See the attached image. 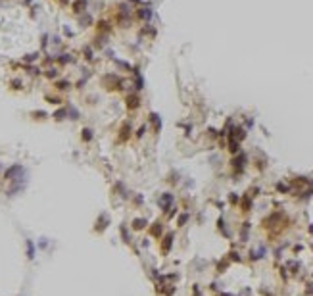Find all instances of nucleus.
Listing matches in <instances>:
<instances>
[{
	"label": "nucleus",
	"mask_w": 313,
	"mask_h": 296,
	"mask_svg": "<svg viewBox=\"0 0 313 296\" xmlns=\"http://www.w3.org/2000/svg\"><path fill=\"white\" fill-rule=\"evenodd\" d=\"M85 6H87V0H75L73 2V12L75 14H81L85 10Z\"/></svg>",
	"instance_id": "1"
},
{
	"label": "nucleus",
	"mask_w": 313,
	"mask_h": 296,
	"mask_svg": "<svg viewBox=\"0 0 313 296\" xmlns=\"http://www.w3.org/2000/svg\"><path fill=\"white\" fill-rule=\"evenodd\" d=\"M144 225H146V219H134V221H133V227H134V229H142Z\"/></svg>",
	"instance_id": "5"
},
{
	"label": "nucleus",
	"mask_w": 313,
	"mask_h": 296,
	"mask_svg": "<svg viewBox=\"0 0 313 296\" xmlns=\"http://www.w3.org/2000/svg\"><path fill=\"white\" fill-rule=\"evenodd\" d=\"M33 116H35V117H39V119H42V117H44V116H46V114H44V112H35V114H33Z\"/></svg>",
	"instance_id": "12"
},
{
	"label": "nucleus",
	"mask_w": 313,
	"mask_h": 296,
	"mask_svg": "<svg viewBox=\"0 0 313 296\" xmlns=\"http://www.w3.org/2000/svg\"><path fill=\"white\" fill-rule=\"evenodd\" d=\"M186 219H188V215H186V213H184V215H181V217H179V225H183Z\"/></svg>",
	"instance_id": "13"
},
{
	"label": "nucleus",
	"mask_w": 313,
	"mask_h": 296,
	"mask_svg": "<svg viewBox=\"0 0 313 296\" xmlns=\"http://www.w3.org/2000/svg\"><path fill=\"white\" fill-rule=\"evenodd\" d=\"M65 116H67V110H65V108H62V110H58V112L54 114V117H56L58 121H60V119H64Z\"/></svg>",
	"instance_id": "4"
},
{
	"label": "nucleus",
	"mask_w": 313,
	"mask_h": 296,
	"mask_svg": "<svg viewBox=\"0 0 313 296\" xmlns=\"http://www.w3.org/2000/svg\"><path fill=\"white\" fill-rule=\"evenodd\" d=\"M12 87H14V88H21V81H19V79H14V81H12Z\"/></svg>",
	"instance_id": "11"
},
{
	"label": "nucleus",
	"mask_w": 313,
	"mask_h": 296,
	"mask_svg": "<svg viewBox=\"0 0 313 296\" xmlns=\"http://www.w3.org/2000/svg\"><path fill=\"white\" fill-rule=\"evenodd\" d=\"M46 77H50V79L52 77H58V71H56V69H48V71H46Z\"/></svg>",
	"instance_id": "9"
},
{
	"label": "nucleus",
	"mask_w": 313,
	"mask_h": 296,
	"mask_svg": "<svg viewBox=\"0 0 313 296\" xmlns=\"http://www.w3.org/2000/svg\"><path fill=\"white\" fill-rule=\"evenodd\" d=\"M62 2H64V4H65V2H67V0H62Z\"/></svg>",
	"instance_id": "14"
},
{
	"label": "nucleus",
	"mask_w": 313,
	"mask_h": 296,
	"mask_svg": "<svg viewBox=\"0 0 313 296\" xmlns=\"http://www.w3.org/2000/svg\"><path fill=\"white\" fill-rule=\"evenodd\" d=\"M171 202H173L171 194H163V196H161V200H160V204H161V208H163V210H165V208H169V206H171Z\"/></svg>",
	"instance_id": "2"
},
{
	"label": "nucleus",
	"mask_w": 313,
	"mask_h": 296,
	"mask_svg": "<svg viewBox=\"0 0 313 296\" xmlns=\"http://www.w3.org/2000/svg\"><path fill=\"white\" fill-rule=\"evenodd\" d=\"M56 88L65 90V88H69V83H67V81H58V83H56Z\"/></svg>",
	"instance_id": "6"
},
{
	"label": "nucleus",
	"mask_w": 313,
	"mask_h": 296,
	"mask_svg": "<svg viewBox=\"0 0 313 296\" xmlns=\"http://www.w3.org/2000/svg\"><path fill=\"white\" fill-rule=\"evenodd\" d=\"M98 29H100V31H108V23L106 21H100V23H98Z\"/></svg>",
	"instance_id": "10"
},
{
	"label": "nucleus",
	"mask_w": 313,
	"mask_h": 296,
	"mask_svg": "<svg viewBox=\"0 0 313 296\" xmlns=\"http://www.w3.org/2000/svg\"><path fill=\"white\" fill-rule=\"evenodd\" d=\"M127 135H129V125L125 123V125H123V129H121V140L127 139Z\"/></svg>",
	"instance_id": "7"
},
{
	"label": "nucleus",
	"mask_w": 313,
	"mask_h": 296,
	"mask_svg": "<svg viewBox=\"0 0 313 296\" xmlns=\"http://www.w3.org/2000/svg\"><path fill=\"white\" fill-rule=\"evenodd\" d=\"M83 139L85 140H90L92 139V131L90 129H83Z\"/></svg>",
	"instance_id": "8"
},
{
	"label": "nucleus",
	"mask_w": 313,
	"mask_h": 296,
	"mask_svg": "<svg viewBox=\"0 0 313 296\" xmlns=\"http://www.w3.org/2000/svg\"><path fill=\"white\" fill-rule=\"evenodd\" d=\"M127 106H129V108H138V98L133 96V94L127 96Z\"/></svg>",
	"instance_id": "3"
}]
</instances>
